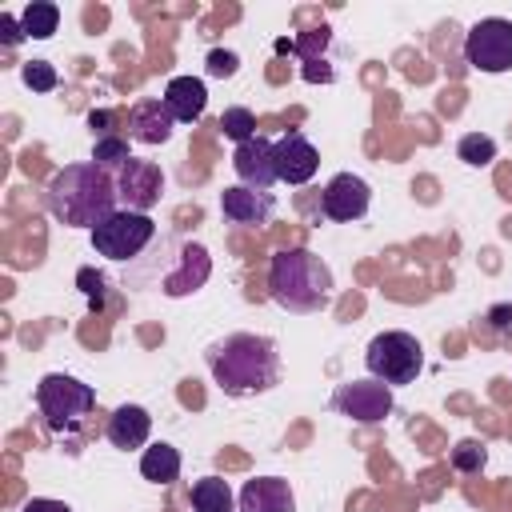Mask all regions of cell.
I'll list each match as a JSON object with an SVG mask.
<instances>
[{
    "label": "cell",
    "mask_w": 512,
    "mask_h": 512,
    "mask_svg": "<svg viewBox=\"0 0 512 512\" xmlns=\"http://www.w3.org/2000/svg\"><path fill=\"white\" fill-rule=\"evenodd\" d=\"M208 372L228 396H260L280 380V348L256 332H232L208 352Z\"/></svg>",
    "instance_id": "cell-1"
},
{
    "label": "cell",
    "mask_w": 512,
    "mask_h": 512,
    "mask_svg": "<svg viewBox=\"0 0 512 512\" xmlns=\"http://www.w3.org/2000/svg\"><path fill=\"white\" fill-rule=\"evenodd\" d=\"M116 176L92 160L84 164H64L48 180V208L60 224L68 228H96L116 212Z\"/></svg>",
    "instance_id": "cell-2"
},
{
    "label": "cell",
    "mask_w": 512,
    "mask_h": 512,
    "mask_svg": "<svg viewBox=\"0 0 512 512\" xmlns=\"http://www.w3.org/2000/svg\"><path fill=\"white\" fill-rule=\"evenodd\" d=\"M268 292L288 312H320L332 304V268L312 248H280L268 264Z\"/></svg>",
    "instance_id": "cell-3"
},
{
    "label": "cell",
    "mask_w": 512,
    "mask_h": 512,
    "mask_svg": "<svg viewBox=\"0 0 512 512\" xmlns=\"http://www.w3.org/2000/svg\"><path fill=\"white\" fill-rule=\"evenodd\" d=\"M96 404V392L92 384L68 376V372H48L40 384H36V408L44 416V424L56 432V436H68L84 424V416L92 412Z\"/></svg>",
    "instance_id": "cell-4"
},
{
    "label": "cell",
    "mask_w": 512,
    "mask_h": 512,
    "mask_svg": "<svg viewBox=\"0 0 512 512\" xmlns=\"http://www.w3.org/2000/svg\"><path fill=\"white\" fill-rule=\"evenodd\" d=\"M152 240H156V220H152L148 212L116 208L108 220H100V224L92 228V248H96V256L116 260V264H132Z\"/></svg>",
    "instance_id": "cell-5"
},
{
    "label": "cell",
    "mask_w": 512,
    "mask_h": 512,
    "mask_svg": "<svg viewBox=\"0 0 512 512\" xmlns=\"http://www.w3.org/2000/svg\"><path fill=\"white\" fill-rule=\"evenodd\" d=\"M364 364H368V372H372L376 380H384L388 388L412 384V380L420 376V368H424V348H420V340H416L412 332L392 328V332L372 336V344H368V352H364Z\"/></svg>",
    "instance_id": "cell-6"
},
{
    "label": "cell",
    "mask_w": 512,
    "mask_h": 512,
    "mask_svg": "<svg viewBox=\"0 0 512 512\" xmlns=\"http://www.w3.org/2000/svg\"><path fill=\"white\" fill-rule=\"evenodd\" d=\"M464 60L476 72H508L512 68V20L504 16L476 20L464 36Z\"/></svg>",
    "instance_id": "cell-7"
},
{
    "label": "cell",
    "mask_w": 512,
    "mask_h": 512,
    "mask_svg": "<svg viewBox=\"0 0 512 512\" xmlns=\"http://www.w3.org/2000/svg\"><path fill=\"white\" fill-rule=\"evenodd\" d=\"M332 408H336L340 416L356 420V424H380V420L392 412V388H388L384 380H376V376H368V380H348V384L336 388Z\"/></svg>",
    "instance_id": "cell-8"
},
{
    "label": "cell",
    "mask_w": 512,
    "mask_h": 512,
    "mask_svg": "<svg viewBox=\"0 0 512 512\" xmlns=\"http://www.w3.org/2000/svg\"><path fill=\"white\" fill-rule=\"evenodd\" d=\"M368 204H372V188H368V180H360L356 172H336V176L324 184V192H320V212H324L328 220H340V224L360 220V216L368 212Z\"/></svg>",
    "instance_id": "cell-9"
},
{
    "label": "cell",
    "mask_w": 512,
    "mask_h": 512,
    "mask_svg": "<svg viewBox=\"0 0 512 512\" xmlns=\"http://www.w3.org/2000/svg\"><path fill=\"white\" fill-rule=\"evenodd\" d=\"M116 192H120V200H124V208H128V212H148L152 204H160L164 172H160L152 160L132 156V160L116 172Z\"/></svg>",
    "instance_id": "cell-10"
},
{
    "label": "cell",
    "mask_w": 512,
    "mask_h": 512,
    "mask_svg": "<svg viewBox=\"0 0 512 512\" xmlns=\"http://www.w3.org/2000/svg\"><path fill=\"white\" fill-rule=\"evenodd\" d=\"M208 276H212V256H208V248L204 244H192V240H184V244H176V260H172V268L164 272V296H192V292H200L204 284H208Z\"/></svg>",
    "instance_id": "cell-11"
},
{
    "label": "cell",
    "mask_w": 512,
    "mask_h": 512,
    "mask_svg": "<svg viewBox=\"0 0 512 512\" xmlns=\"http://www.w3.org/2000/svg\"><path fill=\"white\" fill-rule=\"evenodd\" d=\"M276 152V176L284 184H308L320 168V152L304 132H284L280 140H272Z\"/></svg>",
    "instance_id": "cell-12"
},
{
    "label": "cell",
    "mask_w": 512,
    "mask_h": 512,
    "mask_svg": "<svg viewBox=\"0 0 512 512\" xmlns=\"http://www.w3.org/2000/svg\"><path fill=\"white\" fill-rule=\"evenodd\" d=\"M232 168L240 176L244 188H256V192H268L280 176H276V152H272V140H264L260 132L244 144H236L232 152Z\"/></svg>",
    "instance_id": "cell-13"
},
{
    "label": "cell",
    "mask_w": 512,
    "mask_h": 512,
    "mask_svg": "<svg viewBox=\"0 0 512 512\" xmlns=\"http://www.w3.org/2000/svg\"><path fill=\"white\" fill-rule=\"evenodd\" d=\"M220 212L228 224H244V228H260L272 220V196L268 192H256V188H244V184H232L220 192Z\"/></svg>",
    "instance_id": "cell-14"
},
{
    "label": "cell",
    "mask_w": 512,
    "mask_h": 512,
    "mask_svg": "<svg viewBox=\"0 0 512 512\" xmlns=\"http://www.w3.org/2000/svg\"><path fill=\"white\" fill-rule=\"evenodd\" d=\"M172 128H176V116H172L168 104L156 100V96L140 100V104L128 112V136L140 140V144H164V140L172 136Z\"/></svg>",
    "instance_id": "cell-15"
},
{
    "label": "cell",
    "mask_w": 512,
    "mask_h": 512,
    "mask_svg": "<svg viewBox=\"0 0 512 512\" xmlns=\"http://www.w3.org/2000/svg\"><path fill=\"white\" fill-rule=\"evenodd\" d=\"M296 496L280 476H256L240 488V512H292Z\"/></svg>",
    "instance_id": "cell-16"
},
{
    "label": "cell",
    "mask_w": 512,
    "mask_h": 512,
    "mask_svg": "<svg viewBox=\"0 0 512 512\" xmlns=\"http://www.w3.org/2000/svg\"><path fill=\"white\" fill-rule=\"evenodd\" d=\"M108 440H112V448H144L148 444V436H152V416H148V408H140V404H120L112 416H108Z\"/></svg>",
    "instance_id": "cell-17"
},
{
    "label": "cell",
    "mask_w": 512,
    "mask_h": 512,
    "mask_svg": "<svg viewBox=\"0 0 512 512\" xmlns=\"http://www.w3.org/2000/svg\"><path fill=\"white\" fill-rule=\"evenodd\" d=\"M160 100L168 104V112L176 116V124H192V120L204 116L208 88H204V80H196V76H172Z\"/></svg>",
    "instance_id": "cell-18"
},
{
    "label": "cell",
    "mask_w": 512,
    "mask_h": 512,
    "mask_svg": "<svg viewBox=\"0 0 512 512\" xmlns=\"http://www.w3.org/2000/svg\"><path fill=\"white\" fill-rule=\"evenodd\" d=\"M140 476L144 480H152V484H172L176 476H180V452L172 448V444H152V448H144V456H140Z\"/></svg>",
    "instance_id": "cell-19"
},
{
    "label": "cell",
    "mask_w": 512,
    "mask_h": 512,
    "mask_svg": "<svg viewBox=\"0 0 512 512\" xmlns=\"http://www.w3.org/2000/svg\"><path fill=\"white\" fill-rule=\"evenodd\" d=\"M192 512H236V496H232L228 480L200 476L192 484Z\"/></svg>",
    "instance_id": "cell-20"
},
{
    "label": "cell",
    "mask_w": 512,
    "mask_h": 512,
    "mask_svg": "<svg viewBox=\"0 0 512 512\" xmlns=\"http://www.w3.org/2000/svg\"><path fill=\"white\" fill-rule=\"evenodd\" d=\"M20 24H24V36L48 40V36L60 28V8H56L52 0H32V4L20 12Z\"/></svg>",
    "instance_id": "cell-21"
},
{
    "label": "cell",
    "mask_w": 512,
    "mask_h": 512,
    "mask_svg": "<svg viewBox=\"0 0 512 512\" xmlns=\"http://www.w3.org/2000/svg\"><path fill=\"white\" fill-rule=\"evenodd\" d=\"M456 156L472 168H488L496 160V140L488 132H464L460 144H456Z\"/></svg>",
    "instance_id": "cell-22"
},
{
    "label": "cell",
    "mask_w": 512,
    "mask_h": 512,
    "mask_svg": "<svg viewBox=\"0 0 512 512\" xmlns=\"http://www.w3.org/2000/svg\"><path fill=\"white\" fill-rule=\"evenodd\" d=\"M132 160V152H128V140H120V136H96V148H92V164H100V168H124Z\"/></svg>",
    "instance_id": "cell-23"
},
{
    "label": "cell",
    "mask_w": 512,
    "mask_h": 512,
    "mask_svg": "<svg viewBox=\"0 0 512 512\" xmlns=\"http://www.w3.org/2000/svg\"><path fill=\"white\" fill-rule=\"evenodd\" d=\"M220 132H224L228 140L244 144V140H252V136H256V116H252L248 108L232 104V108H224V116H220Z\"/></svg>",
    "instance_id": "cell-24"
},
{
    "label": "cell",
    "mask_w": 512,
    "mask_h": 512,
    "mask_svg": "<svg viewBox=\"0 0 512 512\" xmlns=\"http://www.w3.org/2000/svg\"><path fill=\"white\" fill-rule=\"evenodd\" d=\"M484 460H488V448H484L480 440H460V444L452 448V468H456V472H480Z\"/></svg>",
    "instance_id": "cell-25"
},
{
    "label": "cell",
    "mask_w": 512,
    "mask_h": 512,
    "mask_svg": "<svg viewBox=\"0 0 512 512\" xmlns=\"http://www.w3.org/2000/svg\"><path fill=\"white\" fill-rule=\"evenodd\" d=\"M20 76H24V84H28L32 92H52V88L60 84V76H56V68H52L48 60H28V64L20 68Z\"/></svg>",
    "instance_id": "cell-26"
},
{
    "label": "cell",
    "mask_w": 512,
    "mask_h": 512,
    "mask_svg": "<svg viewBox=\"0 0 512 512\" xmlns=\"http://www.w3.org/2000/svg\"><path fill=\"white\" fill-rule=\"evenodd\" d=\"M76 284H80V292L88 296L92 308L104 304V272H96V268H80V272H76Z\"/></svg>",
    "instance_id": "cell-27"
},
{
    "label": "cell",
    "mask_w": 512,
    "mask_h": 512,
    "mask_svg": "<svg viewBox=\"0 0 512 512\" xmlns=\"http://www.w3.org/2000/svg\"><path fill=\"white\" fill-rule=\"evenodd\" d=\"M236 68H240V56H236V52H228V48H216V52H208V76H216V80H228Z\"/></svg>",
    "instance_id": "cell-28"
},
{
    "label": "cell",
    "mask_w": 512,
    "mask_h": 512,
    "mask_svg": "<svg viewBox=\"0 0 512 512\" xmlns=\"http://www.w3.org/2000/svg\"><path fill=\"white\" fill-rule=\"evenodd\" d=\"M500 336H512V304H492L488 316H484Z\"/></svg>",
    "instance_id": "cell-29"
},
{
    "label": "cell",
    "mask_w": 512,
    "mask_h": 512,
    "mask_svg": "<svg viewBox=\"0 0 512 512\" xmlns=\"http://www.w3.org/2000/svg\"><path fill=\"white\" fill-rule=\"evenodd\" d=\"M0 40H4L8 48H16V44L24 40V24H20L16 16H8V12L0 16Z\"/></svg>",
    "instance_id": "cell-30"
},
{
    "label": "cell",
    "mask_w": 512,
    "mask_h": 512,
    "mask_svg": "<svg viewBox=\"0 0 512 512\" xmlns=\"http://www.w3.org/2000/svg\"><path fill=\"white\" fill-rule=\"evenodd\" d=\"M20 512H72V508H68L64 500H48V496H32V500H28V504H24Z\"/></svg>",
    "instance_id": "cell-31"
},
{
    "label": "cell",
    "mask_w": 512,
    "mask_h": 512,
    "mask_svg": "<svg viewBox=\"0 0 512 512\" xmlns=\"http://www.w3.org/2000/svg\"><path fill=\"white\" fill-rule=\"evenodd\" d=\"M88 124H92V132H100V136H112V132H108V124H112V116H108V112H92V116H88Z\"/></svg>",
    "instance_id": "cell-32"
}]
</instances>
